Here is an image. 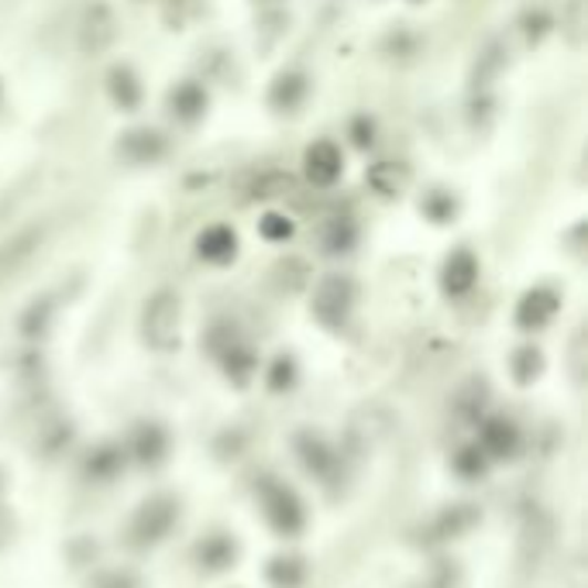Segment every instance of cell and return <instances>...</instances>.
Wrapping results in <instances>:
<instances>
[{
  "label": "cell",
  "instance_id": "cell-1",
  "mask_svg": "<svg viewBox=\"0 0 588 588\" xmlns=\"http://www.w3.org/2000/svg\"><path fill=\"white\" fill-rule=\"evenodd\" d=\"M49 241V224L45 221H35V224H24L18 228L11 238L0 241V283H8L18 272H24L35 255L45 248Z\"/></svg>",
  "mask_w": 588,
  "mask_h": 588
},
{
  "label": "cell",
  "instance_id": "cell-2",
  "mask_svg": "<svg viewBox=\"0 0 588 588\" xmlns=\"http://www.w3.org/2000/svg\"><path fill=\"white\" fill-rule=\"evenodd\" d=\"M117 39V18L111 11V4L97 0V4H90L83 21H80V49L83 55H101L114 45Z\"/></svg>",
  "mask_w": 588,
  "mask_h": 588
},
{
  "label": "cell",
  "instance_id": "cell-3",
  "mask_svg": "<svg viewBox=\"0 0 588 588\" xmlns=\"http://www.w3.org/2000/svg\"><path fill=\"white\" fill-rule=\"evenodd\" d=\"M176 327H179V300L172 293H159L145 306V334L159 348H166L176 340Z\"/></svg>",
  "mask_w": 588,
  "mask_h": 588
},
{
  "label": "cell",
  "instance_id": "cell-4",
  "mask_svg": "<svg viewBox=\"0 0 588 588\" xmlns=\"http://www.w3.org/2000/svg\"><path fill=\"white\" fill-rule=\"evenodd\" d=\"M306 176L317 186H330L340 176V151L330 141H317L306 151Z\"/></svg>",
  "mask_w": 588,
  "mask_h": 588
},
{
  "label": "cell",
  "instance_id": "cell-5",
  "mask_svg": "<svg viewBox=\"0 0 588 588\" xmlns=\"http://www.w3.org/2000/svg\"><path fill=\"white\" fill-rule=\"evenodd\" d=\"M234 252V234L228 228H210L203 238H200V255L210 259V262H221Z\"/></svg>",
  "mask_w": 588,
  "mask_h": 588
},
{
  "label": "cell",
  "instance_id": "cell-6",
  "mask_svg": "<svg viewBox=\"0 0 588 588\" xmlns=\"http://www.w3.org/2000/svg\"><path fill=\"white\" fill-rule=\"evenodd\" d=\"M472 275H475V262H472V255H454V262L448 265V286L454 290V293H461V290H469L472 286Z\"/></svg>",
  "mask_w": 588,
  "mask_h": 588
},
{
  "label": "cell",
  "instance_id": "cell-7",
  "mask_svg": "<svg viewBox=\"0 0 588 588\" xmlns=\"http://www.w3.org/2000/svg\"><path fill=\"white\" fill-rule=\"evenodd\" d=\"M262 231H265L269 238H286V234H290V224L283 221V217H265Z\"/></svg>",
  "mask_w": 588,
  "mask_h": 588
}]
</instances>
